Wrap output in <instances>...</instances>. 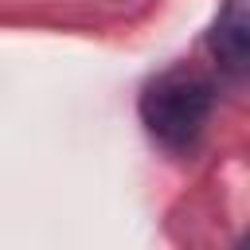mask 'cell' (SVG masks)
Segmentation results:
<instances>
[{
    "label": "cell",
    "mask_w": 250,
    "mask_h": 250,
    "mask_svg": "<svg viewBox=\"0 0 250 250\" xmlns=\"http://www.w3.org/2000/svg\"><path fill=\"white\" fill-rule=\"evenodd\" d=\"M215 78L180 62L160 70L156 78H148V86L141 90V125L148 129V137L168 148V152H191L215 113Z\"/></svg>",
    "instance_id": "6da1fadb"
},
{
    "label": "cell",
    "mask_w": 250,
    "mask_h": 250,
    "mask_svg": "<svg viewBox=\"0 0 250 250\" xmlns=\"http://www.w3.org/2000/svg\"><path fill=\"white\" fill-rule=\"evenodd\" d=\"M246 35H250L246 0H223L215 23L207 31V47H211L219 70L230 78H242V70H246Z\"/></svg>",
    "instance_id": "7a4b0ae2"
}]
</instances>
